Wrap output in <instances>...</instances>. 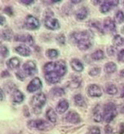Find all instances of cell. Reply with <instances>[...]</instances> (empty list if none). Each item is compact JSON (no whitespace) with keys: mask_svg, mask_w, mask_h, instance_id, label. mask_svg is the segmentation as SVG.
Here are the masks:
<instances>
[{"mask_svg":"<svg viewBox=\"0 0 124 134\" xmlns=\"http://www.w3.org/2000/svg\"><path fill=\"white\" fill-rule=\"evenodd\" d=\"M43 71L46 81L50 84H56L66 73V64L63 60L49 62L45 64Z\"/></svg>","mask_w":124,"mask_h":134,"instance_id":"obj_1","label":"cell"},{"mask_svg":"<svg viewBox=\"0 0 124 134\" xmlns=\"http://www.w3.org/2000/svg\"><path fill=\"white\" fill-rule=\"evenodd\" d=\"M70 41L76 44L79 50L85 51L89 49L92 45L91 34L87 31L74 32L70 34Z\"/></svg>","mask_w":124,"mask_h":134,"instance_id":"obj_2","label":"cell"},{"mask_svg":"<svg viewBox=\"0 0 124 134\" xmlns=\"http://www.w3.org/2000/svg\"><path fill=\"white\" fill-rule=\"evenodd\" d=\"M36 72V64L33 61H27L22 67V71H18L17 76L20 80H24L26 76H32Z\"/></svg>","mask_w":124,"mask_h":134,"instance_id":"obj_3","label":"cell"},{"mask_svg":"<svg viewBox=\"0 0 124 134\" xmlns=\"http://www.w3.org/2000/svg\"><path fill=\"white\" fill-rule=\"evenodd\" d=\"M117 115V109L113 103L109 102L105 105L104 107V119L106 123L111 122Z\"/></svg>","mask_w":124,"mask_h":134,"instance_id":"obj_4","label":"cell"},{"mask_svg":"<svg viewBox=\"0 0 124 134\" xmlns=\"http://www.w3.org/2000/svg\"><path fill=\"white\" fill-rule=\"evenodd\" d=\"M46 102V96L43 93H39L34 95L32 98V101H31V104L34 108V110H40L42 107L45 104Z\"/></svg>","mask_w":124,"mask_h":134,"instance_id":"obj_5","label":"cell"},{"mask_svg":"<svg viewBox=\"0 0 124 134\" xmlns=\"http://www.w3.org/2000/svg\"><path fill=\"white\" fill-rule=\"evenodd\" d=\"M28 125L32 129H36L38 130H48L51 124L43 120H30L28 122Z\"/></svg>","mask_w":124,"mask_h":134,"instance_id":"obj_6","label":"cell"},{"mask_svg":"<svg viewBox=\"0 0 124 134\" xmlns=\"http://www.w3.org/2000/svg\"><path fill=\"white\" fill-rule=\"evenodd\" d=\"M25 24L26 28L29 29H31V30L37 29L40 25L39 21L38 20L37 18L34 17L33 15H28L25 19Z\"/></svg>","mask_w":124,"mask_h":134,"instance_id":"obj_7","label":"cell"},{"mask_svg":"<svg viewBox=\"0 0 124 134\" xmlns=\"http://www.w3.org/2000/svg\"><path fill=\"white\" fill-rule=\"evenodd\" d=\"M42 86H43V84H42V81H40V79L38 77H35L29 84L27 87V90L29 93H33V92H35L38 90H40L42 88Z\"/></svg>","mask_w":124,"mask_h":134,"instance_id":"obj_8","label":"cell"},{"mask_svg":"<svg viewBox=\"0 0 124 134\" xmlns=\"http://www.w3.org/2000/svg\"><path fill=\"white\" fill-rule=\"evenodd\" d=\"M45 25H46L47 28H48L49 29L56 30V29H58L60 28V23L56 19L52 18L51 16H49V15H48V16H46Z\"/></svg>","mask_w":124,"mask_h":134,"instance_id":"obj_9","label":"cell"},{"mask_svg":"<svg viewBox=\"0 0 124 134\" xmlns=\"http://www.w3.org/2000/svg\"><path fill=\"white\" fill-rule=\"evenodd\" d=\"M87 93L91 97H100L102 95V90L96 85H90L87 88Z\"/></svg>","mask_w":124,"mask_h":134,"instance_id":"obj_10","label":"cell"},{"mask_svg":"<svg viewBox=\"0 0 124 134\" xmlns=\"http://www.w3.org/2000/svg\"><path fill=\"white\" fill-rule=\"evenodd\" d=\"M118 3V1H117V0L116 1H104L100 7V11L102 13H107L108 12H110L113 7L117 6Z\"/></svg>","mask_w":124,"mask_h":134,"instance_id":"obj_11","label":"cell"},{"mask_svg":"<svg viewBox=\"0 0 124 134\" xmlns=\"http://www.w3.org/2000/svg\"><path fill=\"white\" fill-rule=\"evenodd\" d=\"M15 41L25 42L29 46L34 45V39L32 36L29 34H18L17 36H15Z\"/></svg>","mask_w":124,"mask_h":134,"instance_id":"obj_12","label":"cell"},{"mask_svg":"<svg viewBox=\"0 0 124 134\" xmlns=\"http://www.w3.org/2000/svg\"><path fill=\"white\" fill-rule=\"evenodd\" d=\"M65 120L71 124H79L81 121V118L77 112L71 111L67 113L65 116Z\"/></svg>","mask_w":124,"mask_h":134,"instance_id":"obj_13","label":"cell"},{"mask_svg":"<svg viewBox=\"0 0 124 134\" xmlns=\"http://www.w3.org/2000/svg\"><path fill=\"white\" fill-rule=\"evenodd\" d=\"M115 29H116V26L113 20H111L110 18H106L104 20V29L105 31L112 33V32H114Z\"/></svg>","mask_w":124,"mask_h":134,"instance_id":"obj_14","label":"cell"},{"mask_svg":"<svg viewBox=\"0 0 124 134\" xmlns=\"http://www.w3.org/2000/svg\"><path fill=\"white\" fill-rule=\"evenodd\" d=\"M69 108V102L65 100V99H63L59 102V103L57 104L56 106V111L57 113L59 114H63L65 113Z\"/></svg>","mask_w":124,"mask_h":134,"instance_id":"obj_15","label":"cell"},{"mask_svg":"<svg viewBox=\"0 0 124 134\" xmlns=\"http://www.w3.org/2000/svg\"><path fill=\"white\" fill-rule=\"evenodd\" d=\"M15 51L23 56H29L31 54L30 49H29V47H27L24 45H20V46H17L15 48Z\"/></svg>","mask_w":124,"mask_h":134,"instance_id":"obj_16","label":"cell"},{"mask_svg":"<svg viewBox=\"0 0 124 134\" xmlns=\"http://www.w3.org/2000/svg\"><path fill=\"white\" fill-rule=\"evenodd\" d=\"M87 13H88L87 9L85 7H81V8L78 9L76 11V12H75V16H76L77 20H84L85 18L87 17Z\"/></svg>","mask_w":124,"mask_h":134,"instance_id":"obj_17","label":"cell"},{"mask_svg":"<svg viewBox=\"0 0 124 134\" xmlns=\"http://www.w3.org/2000/svg\"><path fill=\"white\" fill-rule=\"evenodd\" d=\"M70 65L72 68L76 71V72H82L83 70V65L81 63V61L78 59H73L70 62Z\"/></svg>","mask_w":124,"mask_h":134,"instance_id":"obj_18","label":"cell"},{"mask_svg":"<svg viewBox=\"0 0 124 134\" xmlns=\"http://www.w3.org/2000/svg\"><path fill=\"white\" fill-rule=\"evenodd\" d=\"M47 118L49 121L51 123H56L57 120V116L55 112V111L52 108H49L48 111H47Z\"/></svg>","mask_w":124,"mask_h":134,"instance_id":"obj_19","label":"cell"},{"mask_svg":"<svg viewBox=\"0 0 124 134\" xmlns=\"http://www.w3.org/2000/svg\"><path fill=\"white\" fill-rule=\"evenodd\" d=\"M93 118L96 122H100L102 120V113L100 111V106L97 105L94 110V112H93Z\"/></svg>","mask_w":124,"mask_h":134,"instance_id":"obj_20","label":"cell"},{"mask_svg":"<svg viewBox=\"0 0 124 134\" xmlns=\"http://www.w3.org/2000/svg\"><path fill=\"white\" fill-rule=\"evenodd\" d=\"M20 65V60L17 58H12L7 62V66L11 69L18 68Z\"/></svg>","mask_w":124,"mask_h":134,"instance_id":"obj_21","label":"cell"},{"mask_svg":"<svg viewBox=\"0 0 124 134\" xmlns=\"http://www.w3.org/2000/svg\"><path fill=\"white\" fill-rule=\"evenodd\" d=\"M117 70V65L113 62H109L105 65V71L107 73H113Z\"/></svg>","mask_w":124,"mask_h":134,"instance_id":"obj_22","label":"cell"},{"mask_svg":"<svg viewBox=\"0 0 124 134\" xmlns=\"http://www.w3.org/2000/svg\"><path fill=\"white\" fill-rule=\"evenodd\" d=\"M24 100V94L20 90H16L13 93V101L17 103H20Z\"/></svg>","mask_w":124,"mask_h":134,"instance_id":"obj_23","label":"cell"},{"mask_svg":"<svg viewBox=\"0 0 124 134\" xmlns=\"http://www.w3.org/2000/svg\"><path fill=\"white\" fill-rule=\"evenodd\" d=\"M12 29H6L2 31V34H1V36H2V38L3 40H6V41H10L12 37Z\"/></svg>","mask_w":124,"mask_h":134,"instance_id":"obj_24","label":"cell"},{"mask_svg":"<svg viewBox=\"0 0 124 134\" xmlns=\"http://www.w3.org/2000/svg\"><path fill=\"white\" fill-rule=\"evenodd\" d=\"M105 91H106L107 93L110 94V95H113V94L117 93L118 89H117V87H116L115 85H113V84H108L106 85Z\"/></svg>","mask_w":124,"mask_h":134,"instance_id":"obj_25","label":"cell"},{"mask_svg":"<svg viewBox=\"0 0 124 134\" xmlns=\"http://www.w3.org/2000/svg\"><path fill=\"white\" fill-rule=\"evenodd\" d=\"M91 58L94 59V60L103 59L105 58V54H104L103 51H101V50H97V51H96L94 53L91 54Z\"/></svg>","mask_w":124,"mask_h":134,"instance_id":"obj_26","label":"cell"},{"mask_svg":"<svg viewBox=\"0 0 124 134\" xmlns=\"http://www.w3.org/2000/svg\"><path fill=\"white\" fill-rule=\"evenodd\" d=\"M51 96L52 97H60L62 95H64L65 94V91L63 89H61V88H55V89H53L51 90Z\"/></svg>","mask_w":124,"mask_h":134,"instance_id":"obj_27","label":"cell"},{"mask_svg":"<svg viewBox=\"0 0 124 134\" xmlns=\"http://www.w3.org/2000/svg\"><path fill=\"white\" fill-rule=\"evenodd\" d=\"M74 102H75V104L79 107H83L85 105L84 98L81 94H77V95L74 96Z\"/></svg>","mask_w":124,"mask_h":134,"instance_id":"obj_28","label":"cell"},{"mask_svg":"<svg viewBox=\"0 0 124 134\" xmlns=\"http://www.w3.org/2000/svg\"><path fill=\"white\" fill-rule=\"evenodd\" d=\"M113 42L114 45L120 46L124 45V38L122 37H121L120 35H115L113 39Z\"/></svg>","mask_w":124,"mask_h":134,"instance_id":"obj_29","label":"cell"},{"mask_svg":"<svg viewBox=\"0 0 124 134\" xmlns=\"http://www.w3.org/2000/svg\"><path fill=\"white\" fill-rule=\"evenodd\" d=\"M58 51L55 49H50L46 51V55L48 56L49 59H56L58 56Z\"/></svg>","mask_w":124,"mask_h":134,"instance_id":"obj_30","label":"cell"},{"mask_svg":"<svg viewBox=\"0 0 124 134\" xmlns=\"http://www.w3.org/2000/svg\"><path fill=\"white\" fill-rule=\"evenodd\" d=\"M115 20L118 24H122L124 21V14L122 11L117 12V13L115 15Z\"/></svg>","mask_w":124,"mask_h":134,"instance_id":"obj_31","label":"cell"},{"mask_svg":"<svg viewBox=\"0 0 124 134\" xmlns=\"http://www.w3.org/2000/svg\"><path fill=\"white\" fill-rule=\"evenodd\" d=\"M81 84V79L79 77H74L70 81V86L73 88H78Z\"/></svg>","mask_w":124,"mask_h":134,"instance_id":"obj_32","label":"cell"},{"mask_svg":"<svg viewBox=\"0 0 124 134\" xmlns=\"http://www.w3.org/2000/svg\"><path fill=\"white\" fill-rule=\"evenodd\" d=\"M89 25H91L92 28L96 29H97V30H99V31H102V30H101V27H100V23H99L98 21L91 20V21L89 22Z\"/></svg>","mask_w":124,"mask_h":134,"instance_id":"obj_33","label":"cell"},{"mask_svg":"<svg viewBox=\"0 0 124 134\" xmlns=\"http://www.w3.org/2000/svg\"><path fill=\"white\" fill-rule=\"evenodd\" d=\"M56 41L60 45H65V37L64 34H59L56 37Z\"/></svg>","mask_w":124,"mask_h":134,"instance_id":"obj_34","label":"cell"},{"mask_svg":"<svg viewBox=\"0 0 124 134\" xmlns=\"http://www.w3.org/2000/svg\"><path fill=\"white\" fill-rule=\"evenodd\" d=\"M100 72V69L99 68H93L90 70L89 72V75L93 76H97L99 75V73Z\"/></svg>","mask_w":124,"mask_h":134,"instance_id":"obj_35","label":"cell"},{"mask_svg":"<svg viewBox=\"0 0 124 134\" xmlns=\"http://www.w3.org/2000/svg\"><path fill=\"white\" fill-rule=\"evenodd\" d=\"M8 53H9L8 49H7L5 46H1V55L3 57H7V54H8Z\"/></svg>","mask_w":124,"mask_h":134,"instance_id":"obj_36","label":"cell"},{"mask_svg":"<svg viewBox=\"0 0 124 134\" xmlns=\"http://www.w3.org/2000/svg\"><path fill=\"white\" fill-rule=\"evenodd\" d=\"M90 134H100V130L98 127H92L90 129Z\"/></svg>","mask_w":124,"mask_h":134,"instance_id":"obj_37","label":"cell"},{"mask_svg":"<svg viewBox=\"0 0 124 134\" xmlns=\"http://www.w3.org/2000/svg\"><path fill=\"white\" fill-rule=\"evenodd\" d=\"M118 59L121 62H124V49H122L118 54Z\"/></svg>","mask_w":124,"mask_h":134,"instance_id":"obj_38","label":"cell"},{"mask_svg":"<svg viewBox=\"0 0 124 134\" xmlns=\"http://www.w3.org/2000/svg\"><path fill=\"white\" fill-rule=\"evenodd\" d=\"M105 134H112L113 129L110 127V125H106L105 128Z\"/></svg>","mask_w":124,"mask_h":134,"instance_id":"obj_39","label":"cell"},{"mask_svg":"<svg viewBox=\"0 0 124 134\" xmlns=\"http://www.w3.org/2000/svg\"><path fill=\"white\" fill-rule=\"evenodd\" d=\"M107 53H108L109 55L112 56L113 54L115 53V50H114L113 47V46H110V47H109V49L107 50Z\"/></svg>","mask_w":124,"mask_h":134,"instance_id":"obj_40","label":"cell"},{"mask_svg":"<svg viewBox=\"0 0 124 134\" xmlns=\"http://www.w3.org/2000/svg\"><path fill=\"white\" fill-rule=\"evenodd\" d=\"M4 12L7 13V15H12L13 14L12 10V8H11L10 7H5V8H4Z\"/></svg>","mask_w":124,"mask_h":134,"instance_id":"obj_41","label":"cell"},{"mask_svg":"<svg viewBox=\"0 0 124 134\" xmlns=\"http://www.w3.org/2000/svg\"><path fill=\"white\" fill-rule=\"evenodd\" d=\"M118 133L123 134L124 133V124H121L118 127Z\"/></svg>","mask_w":124,"mask_h":134,"instance_id":"obj_42","label":"cell"},{"mask_svg":"<svg viewBox=\"0 0 124 134\" xmlns=\"http://www.w3.org/2000/svg\"><path fill=\"white\" fill-rule=\"evenodd\" d=\"M20 3H24L25 5H30L31 3H34V1H33V0H31V1H25V0H23V1H20Z\"/></svg>","mask_w":124,"mask_h":134,"instance_id":"obj_43","label":"cell"},{"mask_svg":"<svg viewBox=\"0 0 124 134\" xmlns=\"http://www.w3.org/2000/svg\"><path fill=\"white\" fill-rule=\"evenodd\" d=\"M10 74L8 73V72L7 71H3V72H2V77H6V76H8Z\"/></svg>","mask_w":124,"mask_h":134,"instance_id":"obj_44","label":"cell"},{"mask_svg":"<svg viewBox=\"0 0 124 134\" xmlns=\"http://www.w3.org/2000/svg\"><path fill=\"white\" fill-rule=\"evenodd\" d=\"M5 22H6V20H5V18H4V16H1V25L2 26H3L4 25H5Z\"/></svg>","mask_w":124,"mask_h":134,"instance_id":"obj_45","label":"cell"},{"mask_svg":"<svg viewBox=\"0 0 124 134\" xmlns=\"http://www.w3.org/2000/svg\"><path fill=\"white\" fill-rule=\"evenodd\" d=\"M120 76H121L122 77H124V69L122 70L121 72H120Z\"/></svg>","mask_w":124,"mask_h":134,"instance_id":"obj_46","label":"cell"},{"mask_svg":"<svg viewBox=\"0 0 124 134\" xmlns=\"http://www.w3.org/2000/svg\"><path fill=\"white\" fill-rule=\"evenodd\" d=\"M3 90H1V100L3 101Z\"/></svg>","mask_w":124,"mask_h":134,"instance_id":"obj_47","label":"cell"},{"mask_svg":"<svg viewBox=\"0 0 124 134\" xmlns=\"http://www.w3.org/2000/svg\"><path fill=\"white\" fill-rule=\"evenodd\" d=\"M121 97H124V88H123V91H122V96Z\"/></svg>","mask_w":124,"mask_h":134,"instance_id":"obj_48","label":"cell"},{"mask_svg":"<svg viewBox=\"0 0 124 134\" xmlns=\"http://www.w3.org/2000/svg\"><path fill=\"white\" fill-rule=\"evenodd\" d=\"M122 33H123V34H124V27H123V28H122Z\"/></svg>","mask_w":124,"mask_h":134,"instance_id":"obj_49","label":"cell"},{"mask_svg":"<svg viewBox=\"0 0 124 134\" xmlns=\"http://www.w3.org/2000/svg\"><path fill=\"white\" fill-rule=\"evenodd\" d=\"M123 5H124V2H123Z\"/></svg>","mask_w":124,"mask_h":134,"instance_id":"obj_50","label":"cell"}]
</instances>
